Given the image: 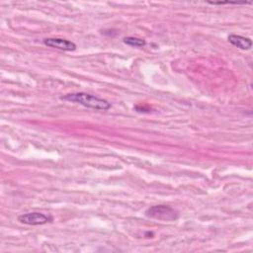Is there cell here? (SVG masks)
<instances>
[{
    "instance_id": "cell-1",
    "label": "cell",
    "mask_w": 253,
    "mask_h": 253,
    "mask_svg": "<svg viewBox=\"0 0 253 253\" xmlns=\"http://www.w3.org/2000/svg\"><path fill=\"white\" fill-rule=\"evenodd\" d=\"M60 99L63 101L71 102V103H77L84 107L91 108L94 110L107 111L111 108V104L107 100L103 98H99L95 95L84 93V92L69 93L64 96H61Z\"/></svg>"
},
{
    "instance_id": "cell-2",
    "label": "cell",
    "mask_w": 253,
    "mask_h": 253,
    "mask_svg": "<svg viewBox=\"0 0 253 253\" xmlns=\"http://www.w3.org/2000/svg\"><path fill=\"white\" fill-rule=\"evenodd\" d=\"M145 215L149 218L162 220V221H172L178 218V211L173 208L165 205H157L148 208L145 211Z\"/></svg>"
},
{
    "instance_id": "cell-3",
    "label": "cell",
    "mask_w": 253,
    "mask_h": 253,
    "mask_svg": "<svg viewBox=\"0 0 253 253\" xmlns=\"http://www.w3.org/2000/svg\"><path fill=\"white\" fill-rule=\"evenodd\" d=\"M52 216L37 211L22 213L18 216V221L27 225H42L52 221Z\"/></svg>"
},
{
    "instance_id": "cell-4",
    "label": "cell",
    "mask_w": 253,
    "mask_h": 253,
    "mask_svg": "<svg viewBox=\"0 0 253 253\" xmlns=\"http://www.w3.org/2000/svg\"><path fill=\"white\" fill-rule=\"evenodd\" d=\"M42 42L46 46L57 48L64 51H73L77 47L76 43H74L73 42L65 39H60V38H47V39H44Z\"/></svg>"
},
{
    "instance_id": "cell-5",
    "label": "cell",
    "mask_w": 253,
    "mask_h": 253,
    "mask_svg": "<svg viewBox=\"0 0 253 253\" xmlns=\"http://www.w3.org/2000/svg\"><path fill=\"white\" fill-rule=\"evenodd\" d=\"M227 40L232 45H234L240 49L248 50L252 47V41L249 38H246L243 36L232 34V35L228 36Z\"/></svg>"
},
{
    "instance_id": "cell-6",
    "label": "cell",
    "mask_w": 253,
    "mask_h": 253,
    "mask_svg": "<svg viewBox=\"0 0 253 253\" xmlns=\"http://www.w3.org/2000/svg\"><path fill=\"white\" fill-rule=\"evenodd\" d=\"M124 42L127 45L136 46V47H142L146 44L145 40L136 38V37H126V38H124Z\"/></svg>"
},
{
    "instance_id": "cell-7",
    "label": "cell",
    "mask_w": 253,
    "mask_h": 253,
    "mask_svg": "<svg viewBox=\"0 0 253 253\" xmlns=\"http://www.w3.org/2000/svg\"><path fill=\"white\" fill-rule=\"evenodd\" d=\"M210 4H212V5H224V4H236V5H239V4H250V2H245V1H242V2H229V1H226V2H209Z\"/></svg>"
}]
</instances>
